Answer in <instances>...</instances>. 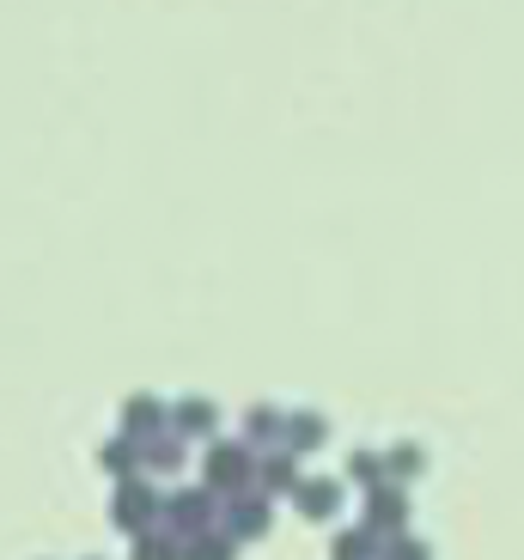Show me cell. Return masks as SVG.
<instances>
[{
    "label": "cell",
    "instance_id": "cell-9",
    "mask_svg": "<svg viewBox=\"0 0 524 560\" xmlns=\"http://www.w3.org/2000/svg\"><path fill=\"white\" fill-rule=\"evenodd\" d=\"M379 560H433V548H427V542H415V536H391Z\"/></svg>",
    "mask_w": 524,
    "mask_h": 560
},
{
    "label": "cell",
    "instance_id": "cell-5",
    "mask_svg": "<svg viewBox=\"0 0 524 560\" xmlns=\"http://www.w3.org/2000/svg\"><path fill=\"white\" fill-rule=\"evenodd\" d=\"M263 530H269V505L238 493V500L226 505V536H263Z\"/></svg>",
    "mask_w": 524,
    "mask_h": 560
},
{
    "label": "cell",
    "instance_id": "cell-16",
    "mask_svg": "<svg viewBox=\"0 0 524 560\" xmlns=\"http://www.w3.org/2000/svg\"><path fill=\"white\" fill-rule=\"evenodd\" d=\"M128 427H153V402H128Z\"/></svg>",
    "mask_w": 524,
    "mask_h": 560
},
{
    "label": "cell",
    "instance_id": "cell-10",
    "mask_svg": "<svg viewBox=\"0 0 524 560\" xmlns=\"http://www.w3.org/2000/svg\"><path fill=\"white\" fill-rule=\"evenodd\" d=\"M135 560H184V548L165 542V536H141V542H135Z\"/></svg>",
    "mask_w": 524,
    "mask_h": 560
},
{
    "label": "cell",
    "instance_id": "cell-1",
    "mask_svg": "<svg viewBox=\"0 0 524 560\" xmlns=\"http://www.w3.org/2000/svg\"><path fill=\"white\" fill-rule=\"evenodd\" d=\"M159 512V493L147 488V481H123V493H116V524L135 536H147V524H153Z\"/></svg>",
    "mask_w": 524,
    "mask_h": 560
},
{
    "label": "cell",
    "instance_id": "cell-12",
    "mask_svg": "<svg viewBox=\"0 0 524 560\" xmlns=\"http://www.w3.org/2000/svg\"><path fill=\"white\" fill-rule=\"evenodd\" d=\"M287 439H293V445H317V439H324V427L305 415V420H293V427H287Z\"/></svg>",
    "mask_w": 524,
    "mask_h": 560
},
{
    "label": "cell",
    "instance_id": "cell-2",
    "mask_svg": "<svg viewBox=\"0 0 524 560\" xmlns=\"http://www.w3.org/2000/svg\"><path fill=\"white\" fill-rule=\"evenodd\" d=\"M366 530L372 536H403V493L397 488H372V500H366Z\"/></svg>",
    "mask_w": 524,
    "mask_h": 560
},
{
    "label": "cell",
    "instance_id": "cell-17",
    "mask_svg": "<svg viewBox=\"0 0 524 560\" xmlns=\"http://www.w3.org/2000/svg\"><path fill=\"white\" fill-rule=\"evenodd\" d=\"M104 463H110V469H128V463H135V451H128V445H110V451H104Z\"/></svg>",
    "mask_w": 524,
    "mask_h": 560
},
{
    "label": "cell",
    "instance_id": "cell-7",
    "mask_svg": "<svg viewBox=\"0 0 524 560\" xmlns=\"http://www.w3.org/2000/svg\"><path fill=\"white\" fill-rule=\"evenodd\" d=\"M336 500H341L336 481H305V488H299V505H305V518H329V512H336Z\"/></svg>",
    "mask_w": 524,
    "mask_h": 560
},
{
    "label": "cell",
    "instance_id": "cell-6",
    "mask_svg": "<svg viewBox=\"0 0 524 560\" xmlns=\"http://www.w3.org/2000/svg\"><path fill=\"white\" fill-rule=\"evenodd\" d=\"M379 555H384V548L372 542L366 524H360V530H341L336 542H329V560H379Z\"/></svg>",
    "mask_w": 524,
    "mask_h": 560
},
{
    "label": "cell",
    "instance_id": "cell-14",
    "mask_svg": "<svg viewBox=\"0 0 524 560\" xmlns=\"http://www.w3.org/2000/svg\"><path fill=\"white\" fill-rule=\"evenodd\" d=\"M147 463H153V469H177V445H153V451H147Z\"/></svg>",
    "mask_w": 524,
    "mask_h": 560
},
{
    "label": "cell",
    "instance_id": "cell-4",
    "mask_svg": "<svg viewBox=\"0 0 524 560\" xmlns=\"http://www.w3.org/2000/svg\"><path fill=\"white\" fill-rule=\"evenodd\" d=\"M165 518H171V530L196 536L201 524H208V493H171V500H165Z\"/></svg>",
    "mask_w": 524,
    "mask_h": 560
},
{
    "label": "cell",
    "instance_id": "cell-11",
    "mask_svg": "<svg viewBox=\"0 0 524 560\" xmlns=\"http://www.w3.org/2000/svg\"><path fill=\"white\" fill-rule=\"evenodd\" d=\"M263 488H293V463L269 457V463H263Z\"/></svg>",
    "mask_w": 524,
    "mask_h": 560
},
{
    "label": "cell",
    "instance_id": "cell-8",
    "mask_svg": "<svg viewBox=\"0 0 524 560\" xmlns=\"http://www.w3.org/2000/svg\"><path fill=\"white\" fill-rule=\"evenodd\" d=\"M232 542L238 536H213V530H196L184 542V560H232Z\"/></svg>",
    "mask_w": 524,
    "mask_h": 560
},
{
    "label": "cell",
    "instance_id": "cell-13",
    "mask_svg": "<svg viewBox=\"0 0 524 560\" xmlns=\"http://www.w3.org/2000/svg\"><path fill=\"white\" fill-rule=\"evenodd\" d=\"M208 402H184V427H189V433H208Z\"/></svg>",
    "mask_w": 524,
    "mask_h": 560
},
{
    "label": "cell",
    "instance_id": "cell-3",
    "mask_svg": "<svg viewBox=\"0 0 524 560\" xmlns=\"http://www.w3.org/2000/svg\"><path fill=\"white\" fill-rule=\"evenodd\" d=\"M244 476H251V457H244L238 445H220V451L208 457V481H213V488H232V493H238Z\"/></svg>",
    "mask_w": 524,
    "mask_h": 560
},
{
    "label": "cell",
    "instance_id": "cell-15",
    "mask_svg": "<svg viewBox=\"0 0 524 560\" xmlns=\"http://www.w3.org/2000/svg\"><path fill=\"white\" fill-rule=\"evenodd\" d=\"M415 469H421V451L403 445V451H397V476H415Z\"/></svg>",
    "mask_w": 524,
    "mask_h": 560
}]
</instances>
